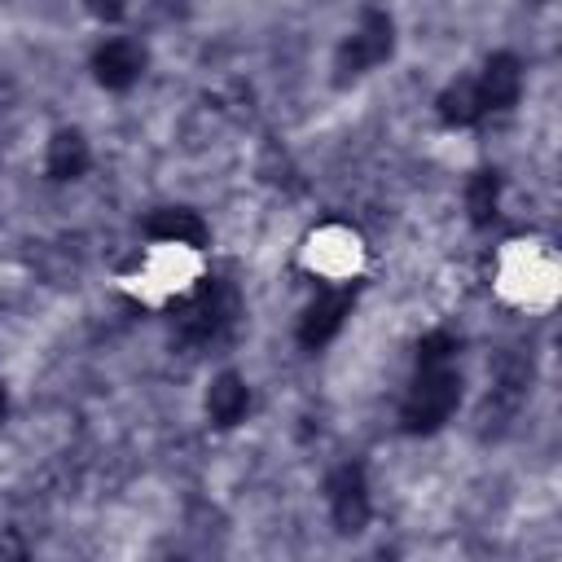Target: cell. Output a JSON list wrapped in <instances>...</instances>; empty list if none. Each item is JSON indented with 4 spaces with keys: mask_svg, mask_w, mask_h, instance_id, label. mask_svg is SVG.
Here are the masks:
<instances>
[{
    "mask_svg": "<svg viewBox=\"0 0 562 562\" xmlns=\"http://www.w3.org/2000/svg\"><path fill=\"white\" fill-rule=\"evenodd\" d=\"M496 290L518 307H549L558 294V259L544 241H509L496 259Z\"/></svg>",
    "mask_w": 562,
    "mask_h": 562,
    "instance_id": "cell-5",
    "label": "cell"
},
{
    "mask_svg": "<svg viewBox=\"0 0 562 562\" xmlns=\"http://www.w3.org/2000/svg\"><path fill=\"white\" fill-rule=\"evenodd\" d=\"M303 268L316 281H325V285H347L364 268V237L351 224L329 220V224H321V228L307 233V241H303Z\"/></svg>",
    "mask_w": 562,
    "mask_h": 562,
    "instance_id": "cell-6",
    "label": "cell"
},
{
    "mask_svg": "<svg viewBox=\"0 0 562 562\" xmlns=\"http://www.w3.org/2000/svg\"><path fill=\"white\" fill-rule=\"evenodd\" d=\"M474 88L483 101V114H509L522 101L527 88V66L514 48H496L483 57V66L474 70Z\"/></svg>",
    "mask_w": 562,
    "mask_h": 562,
    "instance_id": "cell-10",
    "label": "cell"
},
{
    "mask_svg": "<svg viewBox=\"0 0 562 562\" xmlns=\"http://www.w3.org/2000/svg\"><path fill=\"white\" fill-rule=\"evenodd\" d=\"M465 382L457 364H435V369H413V382L400 400V430L404 435H435L452 422L461 408Z\"/></svg>",
    "mask_w": 562,
    "mask_h": 562,
    "instance_id": "cell-4",
    "label": "cell"
},
{
    "mask_svg": "<svg viewBox=\"0 0 562 562\" xmlns=\"http://www.w3.org/2000/svg\"><path fill=\"white\" fill-rule=\"evenodd\" d=\"M92 83L105 92H132L149 70V48L132 35H105L88 57Z\"/></svg>",
    "mask_w": 562,
    "mask_h": 562,
    "instance_id": "cell-9",
    "label": "cell"
},
{
    "mask_svg": "<svg viewBox=\"0 0 562 562\" xmlns=\"http://www.w3.org/2000/svg\"><path fill=\"white\" fill-rule=\"evenodd\" d=\"M255 408V391L246 382V373L237 369H220L206 378V391H202V413L215 430H237Z\"/></svg>",
    "mask_w": 562,
    "mask_h": 562,
    "instance_id": "cell-11",
    "label": "cell"
},
{
    "mask_svg": "<svg viewBox=\"0 0 562 562\" xmlns=\"http://www.w3.org/2000/svg\"><path fill=\"white\" fill-rule=\"evenodd\" d=\"M457 351H461V338H457L452 329L435 325V329H426V334L417 338V347H413V369H435V364H452V360H457Z\"/></svg>",
    "mask_w": 562,
    "mask_h": 562,
    "instance_id": "cell-16",
    "label": "cell"
},
{
    "mask_svg": "<svg viewBox=\"0 0 562 562\" xmlns=\"http://www.w3.org/2000/svg\"><path fill=\"white\" fill-rule=\"evenodd\" d=\"M531 4H553V0H531Z\"/></svg>",
    "mask_w": 562,
    "mask_h": 562,
    "instance_id": "cell-19",
    "label": "cell"
},
{
    "mask_svg": "<svg viewBox=\"0 0 562 562\" xmlns=\"http://www.w3.org/2000/svg\"><path fill=\"white\" fill-rule=\"evenodd\" d=\"M351 307H356V281H347V285H321L316 299L299 312L294 342H299L303 351H321V347H329V342L342 334Z\"/></svg>",
    "mask_w": 562,
    "mask_h": 562,
    "instance_id": "cell-8",
    "label": "cell"
},
{
    "mask_svg": "<svg viewBox=\"0 0 562 562\" xmlns=\"http://www.w3.org/2000/svg\"><path fill=\"white\" fill-rule=\"evenodd\" d=\"M395 57V18L386 4H360L356 22L347 26V35L334 48V83L347 88L364 75H373L378 66H386Z\"/></svg>",
    "mask_w": 562,
    "mask_h": 562,
    "instance_id": "cell-3",
    "label": "cell"
},
{
    "mask_svg": "<svg viewBox=\"0 0 562 562\" xmlns=\"http://www.w3.org/2000/svg\"><path fill=\"white\" fill-rule=\"evenodd\" d=\"M206 277L202 250L176 246V241H149L132 272H123V290L145 307H171L180 303L198 281Z\"/></svg>",
    "mask_w": 562,
    "mask_h": 562,
    "instance_id": "cell-1",
    "label": "cell"
},
{
    "mask_svg": "<svg viewBox=\"0 0 562 562\" xmlns=\"http://www.w3.org/2000/svg\"><path fill=\"white\" fill-rule=\"evenodd\" d=\"M145 237L149 241H176V246L206 250L211 246V224L193 206H158V211L145 215Z\"/></svg>",
    "mask_w": 562,
    "mask_h": 562,
    "instance_id": "cell-13",
    "label": "cell"
},
{
    "mask_svg": "<svg viewBox=\"0 0 562 562\" xmlns=\"http://www.w3.org/2000/svg\"><path fill=\"white\" fill-rule=\"evenodd\" d=\"M241 316V294L224 277H202L180 303H171V338L180 347H211L220 342Z\"/></svg>",
    "mask_w": 562,
    "mask_h": 562,
    "instance_id": "cell-2",
    "label": "cell"
},
{
    "mask_svg": "<svg viewBox=\"0 0 562 562\" xmlns=\"http://www.w3.org/2000/svg\"><path fill=\"white\" fill-rule=\"evenodd\" d=\"M9 422V386H4V378H0V426Z\"/></svg>",
    "mask_w": 562,
    "mask_h": 562,
    "instance_id": "cell-18",
    "label": "cell"
},
{
    "mask_svg": "<svg viewBox=\"0 0 562 562\" xmlns=\"http://www.w3.org/2000/svg\"><path fill=\"white\" fill-rule=\"evenodd\" d=\"M83 9H88V18H97L101 26H119L123 18H127V9H132V0H79Z\"/></svg>",
    "mask_w": 562,
    "mask_h": 562,
    "instance_id": "cell-17",
    "label": "cell"
},
{
    "mask_svg": "<svg viewBox=\"0 0 562 562\" xmlns=\"http://www.w3.org/2000/svg\"><path fill=\"white\" fill-rule=\"evenodd\" d=\"M501 198H505V180L496 167H479L465 176V189H461V206H465V220L470 228H492L501 220Z\"/></svg>",
    "mask_w": 562,
    "mask_h": 562,
    "instance_id": "cell-14",
    "label": "cell"
},
{
    "mask_svg": "<svg viewBox=\"0 0 562 562\" xmlns=\"http://www.w3.org/2000/svg\"><path fill=\"white\" fill-rule=\"evenodd\" d=\"M329 522L338 536H360L373 522V492H369V474L360 461H338L325 483H321Z\"/></svg>",
    "mask_w": 562,
    "mask_h": 562,
    "instance_id": "cell-7",
    "label": "cell"
},
{
    "mask_svg": "<svg viewBox=\"0 0 562 562\" xmlns=\"http://www.w3.org/2000/svg\"><path fill=\"white\" fill-rule=\"evenodd\" d=\"M435 114H439V123L452 127V132H465V127L483 123L487 114H483L474 75H457V79H448V83L435 92Z\"/></svg>",
    "mask_w": 562,
    "mask_h": 562,
    "instance_id": "cell-15",
    "label": "cell"
},
{
    "mask_svg": "<svg viewBox=\"0 0 562 562\" xmlns=\"http://www.w3.org/2000/svg\"><path fill=\"white\" fill-rule=\"evenodd\" d=\"M88 167H92V145H88V136L79 127L48 132V140H44V180L75 184V180L88 176Z\"/></svg>",
    "mask_w": 562,
    "mask_h": 562,
    "instance_id": "cell-12",
    "label": "cell"
}]
</instances>
